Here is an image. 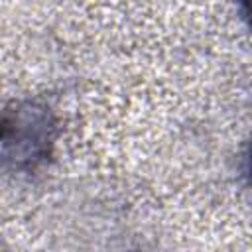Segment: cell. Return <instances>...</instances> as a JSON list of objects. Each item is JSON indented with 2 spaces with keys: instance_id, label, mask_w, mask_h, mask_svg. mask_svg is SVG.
I'll return each mask as SVG.
<instances>
[{
  "instance_id": "1",
  "label": "cell",
  "mask_w": 252,
  "mask_h": 252,
  "mask_svg": "<svg viewBox=\"0 0 252 252\" xmlns=\"http://www.w3.org/2000/svg\"><path fill=\"white\" fill-rule=\"evenodd\" d=\"M248 173L252 177V142H250V148H248Z\"/></svg>"
},
{
  "instance_id": "2",
  "label": "cell",
  "mask_w": 252,
  "mask_h": 252,
  "mask_svg": "<svg viewBox=\"0 0 252 252\" xmlns=\"http://www.w3.org/2000/svg\"><path fill=\"white\" fill-rule=\"evenodd\" d=\"M244 6H246V12H248V16L252 18V0H244Z\"/></svg>"
}]
</instances>
